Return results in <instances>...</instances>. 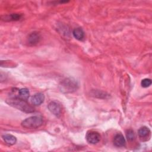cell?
<instances>
[{
    "mask_svg": "<svg viewBox=\"0 0 152 152\" xmlns=\"http://www.w3.org/2000/svg\"><path fill=\"white\" fill-rule=\"evenodd\" d=\"M43 124V119L40 116H32L22 121L21 126L28 129H35L40 127Z\"/></svg>",
    "mask_w": 152,
    "mask_h": 152,
    "instance_id": "obj_3",
    "label": "cell"
},
{
    "mask_svg": "<svg viewBox=\"0 0 152 152\" xmlns=\"http://www.w3.org/2000/svg\"><path fill=\"white\" fill-rule=\"evenodd\" d=\"M113 144L118 147H124L125 144V140L123 135L121 133L116 134L113 138Z\"/></svg>",
    "mask_w": 152,
    "mask_h": 152,
    "instance_id": "obj_8",
    "label": "cell"
},
{
    "mask_svg": "<svg viewBox=\"0 0 152 152\" xmlns=\"http://www.w3.org/2000/svg\"><path fill=\"white\" fill-rule=\"evenodd\" d=\"M100 135L98 132L96 131H90L87 132L86 135V140L87 141L93 144H95L98 143L100 140Z\"/></svg>",
    "mask_w": 152,
    "mask_h": 152,
    "instance_id": "obj_5",
    "label": "cell"
},
{
    "mask_svg": "<svg viewBox=\"0 0 152 152\" xmlns=\"http://www.w3.org/2000/svg\"><path fill=\"white\" fill-rule=\"evenodd\" d=\"M21 17V15L18 14H12L10 15L6 16L7 19H9V20H12V21H16L19 20Z\"/></svg>",
    "mask_w": 152,
    "mask_h": 152,
    "instance_id": "obj_13",
    "label": "cell"
},
{
    "mask_svg": "<svg viewBox=\"0 0 152 152\" xmlns=\"http://www.w3.org/2000/svg\"><path fill=\"white\" fill-rule=\"evenodd\" d=\"M78 84L75 80L72 78H67L61 81L59 84L60 90L64 93H72L77 90Z\"/></svg>",
    "mask_w": 152,
    "mask_h": 152,
    "instance_id": "obj_2",
    "label": "cell"
},
{
    "mask_svg": "<svg viewBox=\"0 0 152 152\" xmlns=\"http://www.w3.org/2000/svg\"><path fill=\"white\" fill-rule=\"evenodd\" d=\"M2 138L4 141L10 145H12L15 144L17 141V139L15 137L11 134H5L2 135Z\"/></svg>",
    "mask_w": 152,
    "mask_h": 152,
    "instance_id": "obj_10",
    "label": "cell"
},
{
    "mask_svg": "<svg viewBox=\"0 0 152 152\" xmlns=\"http://www.w3.org/2000/svg\"><path fill=\"white\" fill-rule=\"evenodd\" d=\"M40 40V35L38 32L34 31L30 33L27 37V43L29 45H35L39 42Z\"/></svg>",
    "mask_w": 152,
    "mask_h": 152,
    "instance_id": "obj_6",
    "label": "cell"
},
{
    "mask_svg": "<svg viewBox=\"0 0 152 152\" xmlns=\"http://www.w3.org/2000/svg\"><path fill=\"white\" fill-rule=\"evenodd\" d=\"M48 107L49 111L56 116L59 117L61 115L62 107L59 102L56 101H52L49 103Z\"/></svg>",
    "mask_w": 152,
    "mask_h": 152,
    "instance_id": "obj_4",
    "label": "cell"
},
{
    "mask_svg": "<svg viewBox=\"0 0 152 152\" xmlns=\"http://www.w3.org/2000/svg\"><path fill=\"white\" fill-rule=\"evenodd\" d=\"M29 95H30L29 91L26 88H23L20 89L18 91L19 97L23 100H27L29 97Z\"/></svg>",
    "mask_w": 152,
    "mask_h": 152,
    "instance_id": "obj_12",
    "label": "cell"
},
{
    "mask_svg": "<svg viewBox=\"0 0 152 152\" xmlns=\"http://www.w3.org/2000/svg\"><path fill=\"white\" fill-rule=\"evenodd\" d=\"M126 136L128 140L132 141L135 138V134L133 130L128 129L126 132Z\"/></svg>",
    "mask_w": 152,
    "mask_h": 152,
    "instance_id": "obj_14",
    "label": "cell"
},
{
    "mask_svg": "<svg viewBox=\"0 0 152 152\" xmlns=\"http://www.w3.org/2000/svg\"><path fill=\"white\" fill-rule=\"evenodd\" d=\"M141 84L142 87H144V88L148 87L151 84V80L149 78H144L142 80L141 82Z\"/></svg>",
    "mask_w": 152,
    "mask_h": 152,
    "instance_id": "obj_15",
    "label": "cell"
},
{
    "mask_svg": "<svg viewBox=\"0 0 152 152\" xmlns=\"http://www.w3.org/2000/svg\"><path fill=\"white\" fill-rule=\"evenodd\" d=\"M9 105L26 113H31L34 111V107L28 104L26 100L20 97H10L6 100Z\"/></svg>",
    "mask_w": 152,
    "mask_h": 152,
    "instance_id": "obj_1",
    "label": "cell"
},
{
    "mask_svg": "<svg viewBox=\"0 0 152 152\" xmlns=\"http://www.w3.org/2000/svg\"><path fill=\"white\" fill-rule=\"evenodd\" d=\"M139 137L142 139L148 138L150 135V130L147 126H142L140 128L138 131Z\"/></svg>",
    "mask_w": 152,
    "mask_h": 152,
    "instance_id": "obj_9",
    "label": "cell"
},
{
    "mask_svg": "<svg viewBox=\"0 0 152 152\" xmlns=\"http://www.w3.org/2000/svg\"><path fill=\"white\" fill-rule=\"evenodd\" d=\"M72 34H73L74 37L76 39L79 40H83L84 37V32L83 30L80 27H78V28H75L73 30Z\"/></svg>",
    "mask_w": 152,
    "mask_h": 152,
    "instance_id": "obj_11",
    "label": "cell"
},
{
    "mask_svg": "<svg viewBox=\"0 0 152 152\" xmlns=\"http://www.w3.org/2000/svg\"><path fill=\"white\" fill-rule=\"evenodd\" d=\"M44 99H45L44 94L42 93H37L33 96L31 99V102L33 105L39 106V105H40L43 102Z\"/></svg>",
    "mask_w": 152,
    "mask_h": 152,
    "instance_id": "obj_7",
    "label": "cell"
}]
</instances>
